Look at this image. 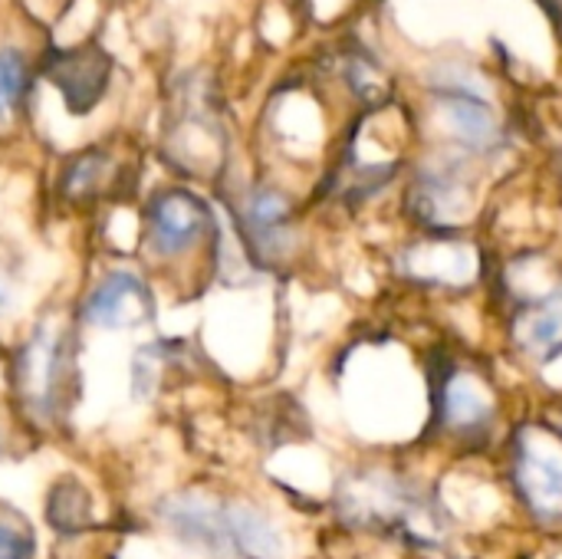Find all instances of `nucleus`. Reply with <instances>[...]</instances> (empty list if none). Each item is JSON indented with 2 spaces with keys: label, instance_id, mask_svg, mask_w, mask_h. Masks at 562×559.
<instances>
[{
  "label": "nucleus",
  "instance_id": "f257e3e1",
  "mask_svg": "<svg viewBox=\"0 0 562 559\" xmlns=\"http://www.w3.org/2000/svg\"><path fill=\"white\" fill-rule=\"evenodd\" d=\"M151 517L171 540L207 559H286L283 530L254 501L178 488L151 504Z\"/></svg>",
  "mask_w": 562,
  "mask_h": 559
},
{
  "label": "nucleus",
  "instance_id": "f03ea898",
  "mask_svg": "<svg viewBox=\"0 0 562 559\" xmlns=\"http://www.w3.org/2000/svg\"><path fill=\"white\" fill-rule=\"evenodd\" d=\"M79 323L63 313L40 316L10 356V399L30 428H56L79 395Z\"/></svg>",
  "mask_w": 562,
  "mask_h": 559
},
{
  "label": "nucleus",
  "instance_id": "7ed1b4c3",
  "mask_svg": "<svg viewBox=\"0 0 562 559\" xmlns=\"http://www.w3.org/2000/svg\"><path fill=\"white\" fill-rule=\"evenodd\" d=\"M336 514L359 534H385L412 544H435L441 534L431 501L389 468H359L339 478Z\"/></svg>",
  "mask_w": 562,
  "mask_h": 559
},
{
  "label": "nucleus",
  "instance_id": "20e7f679",
  "mask_svg": "<svg viewBox=\"0 0 562 559\" xmlns=\"http://www.w3.org/2000/svg\"><path fill=\"white\" fill-rule=\"evenodd\" d=\"M214 244L217 221L211 204L198 191L171 185L148 198L142 214V247L155 267L175 270L181 264H191L194 257H211Z\"/></svg>",
  "mask_w": 562,
  "mask_h": 559
},
{
  "label": "nucleus",
  "instance_id": "39448f33",
  "mask_svg": "<svg viewBox=\"0 0 562 559\" xmlns=\"http://www.w3.org/2000/svg\"><path fill=\"white\" fill-rule=\"evenodd\" d=\"M158 320V297L151 283L132 267L105 270L79 300L76 323L89 329H138Z\"/></svg>",
  "mask_w": 562,
  "mask_h": 559
},
{
  "label": "nucleus",
  "instance_id": "423d86ee",
  "mask_svg": "<svg viewBox=\"0 0 562 559\" xmlns=\"http://www.w3.org/2000/svg\"><path fill=\"white\" fill-rule=\"evenodd\" d=\"M234 224L247 257L257 267H277L293 254V201L273 185H254L234 208Z\"/></svg>",
  "mask_w": 562,
  "mask_h": 559
},
{
  "label": "nucleus",
  "instance_id": "0eeeda50",
  "mask_svg": "<svg viewBox=\"0 0 562 559\" xmlns=\"http://www.w3.org/2000/svg\"><path fill=\"white\" fill-rule=\"evenodd\" d=\"M510 474L517 497L537 521H562V441L550 432L524 428L514 441Z\"/></svg>",
  "mask_w": 562,
  "mask_h": 559
},
{
  "label": "nucleus",
  "instance_id": "6e6552de",
  "mask_svg": "<svg viewBox=\"0 0 562 559\" xmlns=\"http://www.w3.org/2000/svg\"><path fill=\"white\" fill-rule=\"evenodd\" d=\"M435 415L445 432L458 438H474L494 425L497 395L477 372L454 369V372H445L435 389Z\"/></svg>",
  "mask_w": 562,
  "mask_h": 559
},
{
  "label": "nucleus",
  "instance_id": "1a4fd4ad",
  "mask_svg": "<svg viewBox=\"0 0 562 559\" xmlns=\"http://www.w3.org/2000/svg\"><path fill=\"white\" fill-rule=\"evenodd\" d=\"M49 79L66 96L72 112H89L102 99V89L109 82V59L99 49L56 53V59L49 63Z\"/></svg>",
  "mask_w": 562,
  "mask_h": 559
},
{
  "label": "nucleus",
  "instance_id": "9d476101",
  "mask_svg": "<svg viewBox=\"0 0 562 559\" xmlns=\"http://www.w3.org/2000/svg\"><path fill=\"white\" fill-rule=\"evenodd\" d=\"M510 339L520 353L533 359H547L562 346V287L553 293L524 303V310L510 323Z\"/></svg>",
  "mask_w": 562,
  "mask_h": 559
},
{
  "label": "nucleus",
  "instance_id": "9b49d317",
  "mask_svg": "<svg viewBox=\"0 0 562 559\" xmlns=\"http://www.w3.org/2000/svg\"><path fill=\"white\" fill-rule=\"evenodd\" d=\"M441 119H445V128L464 148L484 152V148L497 145V119L487 109V102L481 96H474V92L461 89V92L441 96Z\"/></svg>",
  "mask_w": 562,
  "mask_h": 559
},
{
  "label": "nucleus",
  "instance_id": "f8f14e48",
  "mask_svg": "<svg viewBox=\"0 0 562 559\" xmlns=\"http://www.w3.org/2000/svg\"><path fill=\"white\" fill-rule=\"evenodd\" d=\"M46 524L63 540L79 537L95 524L92 497H89V491L82 488L79 478L63 474L56 484H49V491H46Z\"/></svg>",
  "mask_w": 562,
  "mask_h": 559
},
{
  "label": "nucleus",
  "instance_id": "ddd939ff",
  "mask_svg": "<svg viewBox=\"0 0 562 559\" xmlns=\"http://www.w3.org/2000/svg\"><path fill=\"white\" fill-rule=\"evenodd\" d=\"M112 171H115L112 155L102 148H89V152L69 158L66 168L59 171V194L69 204H89L109 188Z\"/></svg>",
  "mask_w": 562,
  "mask_h": 559
},
{
  "label": "nucleus",
  "instance_id": "4468645a",
  "mask_svg": "<svg viewBox=\"0 0 562 559\" xmlns=\"http://www.w3.org/2000/svg\"><path fill=\"white\" fill-rule=\"evenodd\" d=\"M26 89V59L13 46H0V128H7L23 102Z\"/></svg>",
  "mask_w": 562,
  "mask_h": 559
},
{
  "label": "nucleus",
  "instance_id": "2eb2a0df",
  "mask_svg": "<svg viewBox=\"0 0 562 559\" xmlns=\"http://www.w3.org/2000/svg\"><path fill=\"white\" fill-rule=\"evenodd\" d=\"M0 559H36L33 524L3 501H0Z\"/></svg>",
  "mask_w": 562,
  "mask_h": 559
},
{
  "label": "nucleus",
  "instance_id": "dca6fc26",
  "mask_svg": "<svg viewBox=\"0 0 562 559\" xmlns=\"http://www.w3.org/2000/svg\"><path fill=\"white\" fill-rule=\"evenodd\" d=\"M16 300V280H13V267L7 260V254H0V316L13 306Z\"/></svg>",
  "mask_w": 562,
  "mask_h": 559
},
{
  "label": "nucleus",
  "instance_id": "f3484780",
  "mask_svg": "<svg viewBox=\"0 0 562 559\" xmlns=\"http://www.w3.org/2000/svg\"><path fill=\"white\" fill-rule=\"evenodd\" d=\"M0 458H3V428H0Z\"/></svg>",
  "mask_w": 562,
  "mask_h": 559
}]
</instances>
